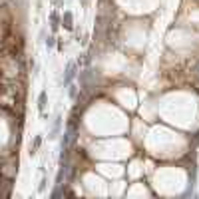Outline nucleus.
Here are the masks:
<instances>
[{"mask_svg": "<svg viewBox=\"0 0 199 199\" xmlns=\"http://www.w3.org/2000/svg\"><path fill=\"white\" fill-rule=\"evenodd\" d=\"M62 26H64L66 30H72V28H74V16H72L70 10H66L64 16H62Z\"/></svg>", "mask_w": 199, "mask_h": 199, "instance_id": "obj_4", "label": "nucleus"}, {"mask_svg": "<svg viewBox=\"0 0 199 199\" xmlns=\"http://www.w3.org/2000/svg\"><path fill=\"white\" fill-rule=\"evenodd\" d=\"M54 44H56V38H54V36H48V40H46V46H48V48H52Z\"/></svg>", "mask_w": 199, "mask_h": 199, "instance_id": "obj_10", "label": "nucleus"}, {"mask_svg": "<svg viewBox=\"0 0 199 199\" xmlns=\"http://www.w3.org/2000/svg\"><path fill=\"white\" fill-rule=\"evenodd\" d=\"M16 159H12V161H8L6 157L2 159V169H0V173H2V177H10V179H12V177L16 175Z\"/></svg>", "mask_w": 199, "mask_h": 199, "instance_id": "obj_2", "label": "nucleus"}, {"mask_svg": "<svg viewBox=\"0 0 199 199\" xmlns=\"http://www.w3.org/2000/svg\"><path fill=\"white\" fill-rule=\"evenodd\" d=\"M18 60H20V56L2 54V58H0V68H2V78L4 80H16L18 78V74L22 72Z\"/></svg>", "mask_w": 199, "mask_h": 199, "instance_id": "obj_1", "label": "nucleus"}, {"mask_svg": "<svg viewBox=\"0 0 199 199\" xmlns=\"http://www.w3.org/2000/svg\"><path fill=\"white\" fill-rule=\"evenodd\" d=\"M46 183H48V181H46V177H44V179H42V183H40V191L46 189Z\"/></svg>", "mask_w": 199, "mask_h": 199, "instance_id": "obj_11", "label": "nucleus"}, {"mask_svg": "<svg viewBox=\"0 0 199 199\" xmlns=\"http://www.w3.org/2000/svg\"><path fill=\"white\" fill-rule=\"evenodd\" d=\"M76 74H78V64L76 62H70L68 68H66V74H64V86L72 84V80L76 78Z\"/></svg>", "mask_w": 199, "mask_h": 199, "instance_id": "obj_3", "label": "nucleus"}, {"mask_svg": "<svg viewBox=\"0 0 199 199\" xmlns=\"http://www.w3.org/2000/svg\"><path fill=\"white\" fill-rule=\"evenodd\" d=\"M50 26H52V30H56L58 28V26H60V14H58V12H52L50 14Z\"/></svg>", "mask_w": 199, "mask_h": 199, "instance_id": "obj_6", "label": "nucleus"}, {"mask_svg": "<svg viewBox=\"0 0 199 199\" xmlns=\"http://www.w3.org/2000/svg\"><path fill=\"white\" fill-rule=\"evenodd\" d=\"M60 120H62V117L58 116V117H56V123H54V127H52V132H50V136H48V137L54 139V137L58 136V132H60Z\"/></svg>", "mask_w": 199, "mask_h": 199, "instance_id": "obj_7", "label": "nucleus"}, {"mask_svg": "<svg viewBox=\"0 0 199 199\" xmlns=\"http://www.w3.org/2000/svg\"><path fill=\"white\" fill-rule=\"evenodd\" d=\"M46 100H48V94L46 92H40V96H38V110L44 114V110H46Z\"/></svg>", "mask_w": 199, "mask_h": 199, "instance_id": "obj_5", "label": "nucleus"}, {"mask_svg": "<svg viewBox=\"0 0 199 199\" xmlns=\"http://www.w3.org/2000/svg\"><path fill=\"white\" fill-rule=\"evenodd\" d=\"M68 94H70V98H78V88H76V86H72V84H70L68 86Z\"/></svg>", "mask_w": 199, "mask_h": 199, "instance_id": "obj_9", "label": "nucleus"}, {"mask_svg": "<svg viewBox=\"0 0 199 199\" xmlns=\"http://www.w3.org/2000/svg\"><path fill=\"white\" fill-rule=\"evenodd\" d=\"M40 143H42V137L38 136V137L34 139V143H32V147H30V153H36V149L40 147Z\"/></svg>", "mask_w": 199, "mask_h": 199, "instance_id": "obj_8", "label": "nucleus"}, {"mask_svg": "<svg viewBox=\"0 0 199 199\" xmlns=\"http://www.w3.org/2000/svg\"><path fill=\"white\" fill-rule=\"evenodd\" d=\"M82 4H88V0H82Z\"/></svg>", "mask_w": 199, "mask_h": 199, "instance_id": "obj_12", "label": "nucleus"}]
</instances>
